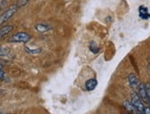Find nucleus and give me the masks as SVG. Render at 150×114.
Returning <instances> with one entry per match:
<instances>
[{"mask_svg": "<svg viewBox=\"0 0 150 114\" xmlns=\"http://www.w3.org/2000/svg\"><path fill=\"white\" fill-rule=\"evenodd\" d=\"M4 76H5V73H4V71L0 70V79H1V78H3Z\"/></svg>", "mask_w": 150, "mask_h": 114, "instance_id": "nucleus-15", "label": "nucleus"}, {"mask_svg": "<svg viewBox=\"0 0 150 114\" xmlns=\"http://www.w3.org/2000/svg\"><path fill=\"white\" fill-rule=\"evenodd\" d=\"M138 96L139 98L142 99L143 102H146V103H150V99L148 98L147 95V91H146V86L145 84H139L138 86Z\"/></svg>", "mask_w": 150, "mask_h": 114, "instance_id": "nucleus-4", "label": "nucleus"}, {"mask_svg": "<svg viewBox=\"0 0 150 114\" xmlns=\"http://www.w3.org/2000/svg\"><path fill=\"white\" fill-rule=\"evenodd\" d=\"M35 29L39 32H45V31H48L49 30H51V27L49 25H46V24L40 23V24H37L35 26Z\"/></svg>", "mask_w": 150, "mask_h": 114, "instance_id": "nucleus-9", "label": "nucleus"}, {"mask_svg": "<svg viewBox=\"0 0 150 114\" xmlns=\"http://www.w3.org/2000/svg\"><path fill=\"white\" fill-rule=\"evenodd\" d=\"M98 86V81L95 78H90L88 81L85 83V88L88 91H92L96 89V86Z\"/></svg>", "mask_w": 150, "mask_h": 114, "instance_id": "nucleus-6", "label": "nucleus"}, {"mask_svg": "<svg viewBox=\"0 0 150 114\" xmlns=\"http://www.w3.org/2000/svg\"><path fill=\"white\" fill-rule=\"evenodd\" d=\"M25 51L27 52L28 53H30V55H38V53H40L42 52V49L41 48H36V49H31L30 47H25Z\"/></svg>", "mask_w": 150, "mask_h": 114, "instance_id": "nucleus-11", "label": "nucleus"}, {"mask_svg": "<svg viewBox=\"0 0 150 114\" xmlns=\"http://www.w3.org/2000/svg\"><path fill=\"white\" fill-rule=\"evenodd\" d=\"M30 40V36L26 32H17L10 39V42H28Z\"/></svg>", "mask_w": 150, "mask_h": 114, "instance_id": "nucleus-1", "label": "nucleus"}, {"mask_svg": "<svg viewBox=\"0 0 150 114\" xmlns=\"http://www.w3.org/2000/svg\"><path fill=\"white\" fill-rule=\"evenodd\" d=\"M139 17L142 19H145V21H146V19H148L150 18V14L148 13V10L146 8H145V6H140L139 8Z\"/></svg>", "mask_w": 150, "mask_h": 114, "instance_id": "nucleus-7", "label": "nucleus"}, {"mask_svg": "<svg viewBox=\"0 0 150 114\" xmlns=\"http://www.w3.org/2000/svg\"><path fill=\"white\" fill-rule=\"evenodd\" d=\"M131 102L135 107V108L138 110V111L140 113H143L144 109H145V106H144V104H143V101H142V99L139 98V96H137L136 94H132Z\"/></svg>", "mask_w": 150, "mask_h": 114, "instance_id": "nucleus-3", "label": "nucleus"}, {"mask_svg": "<svg viewBox=\"0 0 150 114\" xmlns=\"http://www.w3.org/2000/svg\"><path fill=\"white\" fill-rule=\"evenodd\" d=\"M123 106H125V108L132 113H140L138 111V110L135 108V107L132 104V102H129V101H125L123 102Z\"/></svg>", "mask_w": 150, "mask_h": 114, "instance_id": "nucleus-8", "label": "nucleus"}, {"mask_svg": "<svg viewBox=\"0 0 150 114\" xmlns=\"http://www.w3.org/2000/svg\"><path fill=\"white\" fill-rule=\"evenodd\" d=\"M149 86H150V84H149Z\"/></svg>", "mask_w": 150, "mask_h": 114, "instance_id": "nucleus-18", "label": "nucleus"}, {"mask_svg": "<svg viewBox=\"0 0 150 114\" xmlns=\"http://www.w3.org/2000/svg\"><path fill=\"white\" fill-rule=\"evenodd\" d=\"M128 83L131 88L136 89V88H138V86H139V80L135 75H134V74H130L128 76Z\"/></svg>", "mask_w": 150, "mask_h": 114, "instance_id": "nucleus-5", "label": "nucleus"}, {"mask_svg": "<svg viewBox=\"0 0 150 114\" xmlns=\"http://www.w3.org/2000/svg\"><path fill=\"white\" fill-rule=\"evenodd\" d=\"M143 113H145V114H150V108H149V107H145Z\"/></svg>", "mask_w": 150, "mask_h": 114, "instance_id": "nucleus-14", "label": "nucleus"}, {"mask_svg": "<svg viewBox=\"0 0 150 114\" xmlns=\"http://www.w3.org/2000/svg\"><path fill=\"white\" fill-rule=\"evenodd\" d=\"M1 113H2V111H1V110H0V114H1Z\"/></svg>", "mask_w": 150, "mask_h": 114, "instance_id": "nucleus-17", "label": "nucleus"}, {"mask_svg": "<svg viewBox=\"0 0 150 114\" xmlns=\"http://www.w3.org/2000/svg\"><path fill=\"white\" fill-rule=\"evenodd\" d=\"M89 50L90 52H92L93 53H98L100 51V48L99 46H98L94 42H91L90 44H89Z\"/></svg>", "mask_w": 150, "mask_h": 114, "instance_id": "nucleus-12", "label": "nucleus"}, {"mask_svg": "<svg viewBox=\"0 0 150 114\" xmlns=\"http://www.w3.org/2000/svg\"><path fill=\"white\" fill-rule=\"evenodd\" d=\"M5 55V51L2 49V48H0V56L1 55Z\"/></svg>", "mask_w": 150, "mask_h": 114, "instance_id": "nucleus-16", "label": "nucleus"}, {"mask_svg": "<svg viewBox=\"0 0 150 114\" xmlns=\"http://www.w3.org/2000/svg\"><path fill=\"white\" fill-rule=\"evenodd\" d=\"M29 2V0H18V6L19 8V6H23L25 5H27Z\"/></svg>", "mask_w": 150, "mask_h": 114, "instance_id": "nucleus-13", "label": "nucleus"}, {"mask_svg": "<svg viewBox=\"0 0 150 114\" xmlns=\"http://www.w3.org/2000/svg\"><path fill=\"white\" fill-rule=\"evenodd\" d=\"M13 30L12 26H5V27H2L1 29H0V37H2L6 34H8L9 33L11 30Z\"/></svg>", "mask_w": 150, "mask_h": 114, "instance_id": "nucleus-10", "label": "nucleus"}, {"mask_svg": "<svg viewBox=\"0 0 150 114\" xmlns=\"http://www.w3.org/2000/svg\"><path fill=\"white\" fill-rule=\"evenodd\" d=\"M18 8V5H14V6H11L10 8H8V9H6L3 14L0 16V25L4 22H6L8 19H9L17 12Z\"/></svg>", "mask_w": 150, "mask_h": 114, "instance_id": "nucleus-2", "label": "nucleus"}]
</instances>
